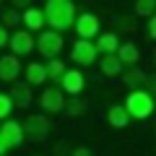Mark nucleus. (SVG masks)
<instances>
[{
	"label": "nucleus",
	"instance_id": "nucleus-4",
	"mask_svg": "<svg viewBox=\"0 0 156 156\" xmlns=\"http://www.w3.org/2000/svg\"><path fill=\"white\" fill-rule=\"evenodd\" d=\"M96 57H99V50H96L94 39H76V44L70 47V60L78 68H91Z\"/></svg>",
	"mask_w": 156,
	"mask_h": 156
},
{
	"label": "nucleus",
	"instance_id": "nucleus-2",
	"mask_svg": "<svg viewBox=\"0 0 156 156\" xmlns=\"http://www.w3.org/2000/svg\"><path fill=\"white\" fill-rule=\"evenodd\" d=\"M122 107L128 109L130 120H148L156 109V101H154V94H148L146 89H130Z\"/></svg>",
	"mask_w": 156,
	"mask_h": 156
},
{
	"label": "nucleus",
	"instance_id": "nucleus-10",
	"mask_svg": "<svg viewBox=\"0 0 156 156\" xmlns=\"http://www.w3.org/2000/svg\"><path fill=\"white\" fill-rule=\"evenodd\" d=\"M8 50L16 57H26L34 50V34L29 29H16V31L8 34Z\"/></svg>",
	"mask_w": 156,
	"mask_h": 156
},
{
	"label": "nucleus",
	"instance_id": "nucleus-17",
	"mask_svg": "<svg viewBox=\"0 0 156 156\" xmlns=\"http://www.w3.org/2000/svg\"><path fill=\"white\" fill-rule=\"evenodd\" d=\"M122 83L128 86V89H143V83H146V73H143V68H138V65H128V68H122Z\"/></svg>",
	"mask_w": 156,
	"mask_h": 156
},
{
	"label": "nucleus",
	"instance_id": "nucleus-27",
	"mask_svg": "<svg viewBox=\"0 0 156 156\" xmlns=\"http://www.w3.org/2000/svg\"><path fill=\"white\" fill-rule=\"evenodd\" d=\"M70 156H91V148L89 146H76V148L70 151Z\"/></svg>",
	"mask_w": 156,
	"mask_h": 156
},
{
	"label": "nucleus",
	"instance_id": "nucleus-29",
	"mask_svg": "<svg viewBox=\"0 0 156 156\" xmlns=\"http://www.w3.org/2000/svg\"><path fill=\"white\" fill-rule=\"evenodd\" d=\"M8 151H11V148H8V143H5V140H3V135H0V156H5Z\"/></svg>",
	"mask_w": 156,
	"mask_h": 156
},
{
	"label": "nucleus",
	"instance_id": "nucleus-23",
	"mask_svg": "<svg viewBox=\"0 0 156 156\" xmlns=\"http://www.w3.org/2000/svg\"><path fill=\"white\" fill-rule=\"evenodd\" d=\"M135 13L143 16V18L154 16L156 13V0H135Z\"/></svg>",
	"mask_w": 156,
	"mask_h": 156
},
{
	"label": "nucleus",
	"instance_id": "nucleus-11",
	"mask_svg": "<svg viewBox=\"0 0 156 156\" xmlns=\"http://www.w3.org/2000/svg\"><path fill=\"white\" fill-rule=\"evenodd\" d=\"M21 26L23 29H29V31H42V29L47 26V21H44V11L42 8H37V5H29V8H23L21 11Z\"/></svg>",
	"mask_w": 156,
	"mask_h": 156
},
{
	"label": "nucleus",
	"instance_id": "nucleus-24",
	"mask_svg": "<svg viewBox=\"0 0 156 156\" xmlns=\"http://www.w3.org/2000/svg\"><path fill=\"white\" fill-rule=\"evenodd\" d=\"M13 109H16V107H13V99H11V94L0 91V120L11 117V112H13Z\"/></svg>",
	"mask_w": 156,
	"mask_h": 156
},
{
	"label": "nucleus",
	"instance_id": "nucleus-20",
	"mask_svg": "<svg viewBox=\"0 0 156 156\" xmlns=\"http://www.w3.org/2000/svg\"><path fill=\"white\" fill-rule=\"evenodd\" d=\"M86 109H89V104H86V99L81 94L78 96H70V99H65V104H62V112H65L68 117H83Z\"/></svg>",
	"mask_w": 156,
	"mask_h": 156
},
{
	"label": "nucleus",
	"instance_id": "nucleus-14",
	"mask_svg": "<svg viewBox=\"0 0 156 156\" xmlns=\"http://www.w3.org/2000/svg\"><path fill=\"white\" fill-rule=\"evenodd\" d=\"M21 73L26 76V83L31 86V89H34V86H42V83L47 81V68H44V62H37V60L29 62V65H23Z\"/></svg>",
	"mask_w": 156,
	"mask_h": 156
},
{
	"label": "nucleus",
	"instance_id": "nucleus-25",
	"mask_svg": "<svg viewBox=\"0 0 156 156\" xmlns=\"http://www.w3.org/2000/svg\"><path fill=\"white\" fill-rule=\"evenodd\" d=\"M146 34H148V39L156 37V18L148 16V21H146Z\"/></svg>",
	"mask_w": 156,
	"mask_h": 156
},
{
	"label": "nucleus",
	"instance_id": "nucleus-8",
	"mask_svg": "<svg viewBox=\"0 0 156 156\" xmlns=\"http://www.w3.org/2000/svg\"><path fill=\"white\" fill-rule=\"evenodd\" d=\"M52 125H50V117L42 112V115H29L23 120V133H26L29 140H44L50 135Z\"/></svg>",
	"mask_w": 156,
	"mask_h": 156
},
{
	"label": "nucleus",
	"instance_id": "nucleus-5",
	"mask_svg": "<svg viewBox=\"0 0 156 156\" xmlns=\"http://www.w3.org/2000/svg\"><path fill=\"white\" fill-rule=\"evenodd\" d=\"M57 86L62 89V94L65 96H78V94H83L86 89V76L81 68H65L60 76V81H57Z\"/></svg>",
	"mask_w": 156,
	"mask_h": 156
},
{
	"label": "nucleus",
	"instance_id": "nucleus-9",
	"mask_svg": "<svg viewBox=\"0 0 156 156\" xmlns=\"http://www.w3.org/2000/svg\"><path fill=\"white\" fill-rule=\"evenodd\" d=\"M0 135H3V140L8 143V148H18V146H23V140H26L23 122H21V120H13V117L0 120Z\"/></svg>",
	"mask_w": 156,
	"mask_h": 156
},
{
	"label": "nucleus",
	"instance_id": "nucleus-12",
	"mask_svg": "<svg viewBox=\"0 0 156 156\" xmlns=\"http://www.w3.org/2000/svg\"><path fill=\"white\" fill-rule=\"evenodd\" d=\"M21 70H23V65L18 62L16 55H3V57H0V81H3V83H13V81H18Z\"/></svg>",
	"mask_w": 156,
	"mask_h": 156
},
{
	"label": "nucleus",
	"instance_id": "nucleus-21",
	"mask_svg": "<svg viewBox=\"0 0 156 156\" xmlns=\"http://www.w3.org/2000/svg\"><path fill=\"white\" fill-rule=\"evenodd\" d=\"M44 68H47V81L57 83V81H60V76H62V70H65L68 65L60 60V57H50V60L44 62Z\"/></svg>",
	"mask_w": 156,
	"mask_h": 156
},
{
	"label": "nucleus",
	"instance_id": "nucleus-6",
	"mask_svg": "<svg viewBox=\"0 0 156 156\" xmlns=\"http://www.w3.org/2000/svg\"><path fill=\"white\" fill-rule=\"evenodd\" d=\"M62 104H65V94H62V89H60L57 83H52L50 89H44L42 94H39V109L44 112L47 117L60 115V112H62Z\"/></svg>",
	"mask_w": 156,
	"mask_h": 156
},
{
	"label": "nucleus",
	"instance_id": "nucleus-16",
	"mask_svg": "<svg viewBox=\"0 0 156 156\" xmlns=\"http://www.w3.org/2000/svg\"><path fill=\"white\" fill-rule=\"evenodd\" d=\"M115 55L120 57V62H122L125 68L128 65H138L140 62V50H138L135 42H120V47H117Z\"/></svg>",
	"mask_w": 156,
	"mask_h": 156
},
{
	"label": "nucleus",
	"instance_id": "nucleus-18",
	"mask_svg": "<svg viewBox=\"0 0 156 156\" xmlns=\"http://www.w3.org/2000/svg\"><path fill=\"white\" fill-rule=\"evenodd\" d=\"M94 44H96V50H99L101 55H109V52H117V47H120V37H117L115 31H99Z\"/></svg>",
	"mask_w": 156,
	"mask_h": 156
},
{
	"label": "nucleus",
	"instance_id": "nucleus-26",
	"mask_svg": "<svg viewBox=\"0 0 156 156\" xmlns=\"http://www.w3.org/2000/svg\"><path fill=\"white\" fill-rule=\"evenodd\" d=\"M8 34H11V31H8V26L0 23V50H5V47H8Z\"/></svg>",
	"mask_w": 156,
	"mask_h": 156
},
{
	"label": "nucleus",
	"instance_id": "nucleus-22",
	"mask_svg": "<svg viewBox=\"0 0 156 156\" xmlns=\"http://www.w3.org/2000/svg\"><path fill=\"white\" fill-rule=\"evenodd\" d=\"M0 23L3 26H21V11L18 8H5L3 11V16H0Z\"/></svg>",
	"mask_w": 156,
	"mask_h": 156
},
{
	"label": "nucleus",
	"instance_id": "nucleus-19",
	"mask_svg": "<svg viewBox=\"0 0 156 156\" xmlns=\"http://www.w3.org/2000/svg\"><path fill=\"white\" fill-rule=\"evenodd\" d=\"M122 62H120V57L115 55V52H109V55H101V60H99V70L104 73L107 78H115V76H120L122 73Z\"/></svg>",
	"mask_w": 156,
	"mask_h": 156
},
{
	"label": "nucleus",
	"instance_id": "nucleus-15",
	"mask_svg": "<svg viewBox=\"0 0 156 156\" xmlns=\"http://www.w3.org/2000/svg\"><path fill=\"white\" fill-rule=\"evenodd\" d=\"M107 122H109V128H115V130H125L130 125L128 109H125L122 104H112L109 109H107Z\"/></svg>",
	"mask_w": 156,
	"mask_h": 156
},
{
	"label": "nucleus",
	"instance_id": "nucleus-13",
	"mask_svg": "<svg viewBox=\"0 0 156 156\" xmlns=\"http://www.w3.org/2000/svg\"><path fill=\"white\" fill-rule=\"evenodd\" d=\"M8 94L13 99V107H18V109H26L31 104V99H34V91H31V86L26 81H13V89Z\"/></svg>",
	"mask_w": 156,
	"mask_h": 156
},
{
	"label": "nucleus",
	"instance_id": "nucleus-3",
	"mask_svg": "<svg viewBox=\"0 0 156 156\" xmlns=\"http://www.w3.org/2000/svg\"><path fill=\"white\" fill-rule=\"evenodd\" d=\"M34 47L39 50V55H44L47 60L50 57H60L62 47H65V39H62V31H55V29L44 26L42 31H37V39H34Z\"/></svg>",
	"mask_w": 156,
	"mask_h": 156
},
{
	"label": "nucleus",
	"instance_id": "nucleus-7",
	"mask_svg": "<svg viewBox=\"0 0 156 156\" xmlns=\"http://www.w3.org/2000/svg\"><path fill=\"white\" fill-rule=\"evenodd\" d=\"M99 26H101L99 16H96V13H91V11H83V13H76V18H73V26H70V29H76L78 39H96Z\"/></svg>",
	"mask_w": 156,
	"mask_h": 156
},
{
	"label": "nucleus",
	"instance_id": "nucleus-28",
	"mask_svg": "<svg viewBox=\"0 0 156 156\" xmlns=\"http://www.w3.org/2000/svg\"><path fill=\"white\" fill-rule=\"evenodd\" d=\"M11 5H13V8H18V11H23V8L31 5V0H11Z\"/></svg>",
	"mask_w": 156,
	"mask_h": 156
},
{
	"label": "nucleus",
	"instance_id": "nucleus-1",
	"mask_svg": "<svg viewBox=\"0 0 156 156\" xmlns=\"http://www.w3.org/2000/svg\"><path fill=\"white\" fill-rule=\"evenodd\" d=\"M44 21L55 31H68L76 18V3L73 0H44Z\"/></svg>",
	"mask_w": 156,
	"mask_h": 156
}]
</instances>
